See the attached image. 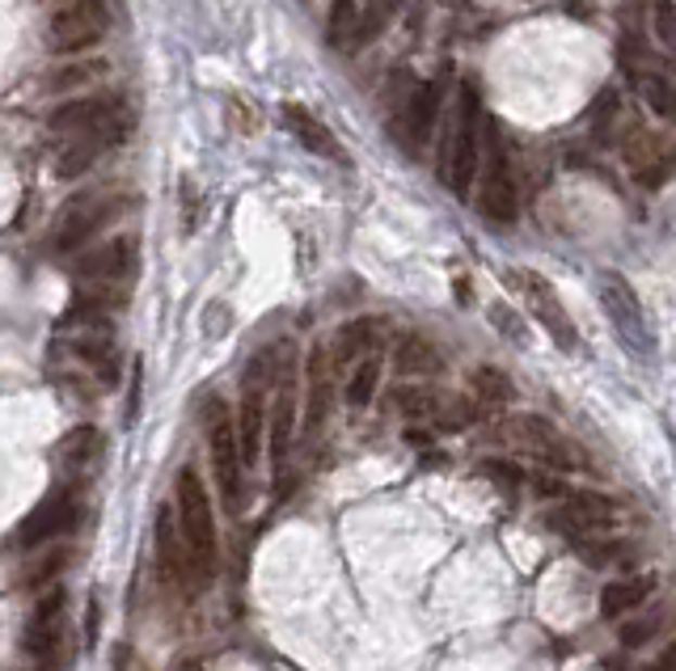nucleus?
Here are the masks:
<instances>
[{"label": "nucleus", "mask_w": 676, "mask_h": 671, "mask_svg": "<svg viewBox=\"0 0 676 671\" xmlns=\"http://www.w3.org/2000/svg\"><path fill=\"white\" fill-rule=\"evenodd\" d=\"M482 106H477L474 89H461L457 93V106L448 115L444 127V140H439V182L452 191L457 198H470L477 182V169H482Z\"/></svg>", "instance_id": "f257e3e1"}, {"label": "nucleus", "mask_w": 676, "mask_h": 671, "mask_svg": "<svg viewBox=\"0 0 676 671\" xmlns=\"http://www.w3.org/2000/svg\"><path fill=\"white\" fill-rule=\"evenodd\" d=\"M178 524H182L187 557H191V579L195 588H203L216 575V515H212L207 486L195 469L178 474Z\"/></svg>", "instance_id": "f03ea898"}, {"label": "nucleus", "mask_w": 676, "mask_h": 671, "mask_svg": "<svg viewBox=\"0 0 676 671\" xmlns=\"http://www.w3.org/2000/svg\"><path fill=\"white\" fill-rule=\"evenodd\" d=\"M203 431H207V456H212V477L220 490L225 512H241V494H245V461H241V439H238V418L229 414V405L220 397L207 401L203 410Z\"/></svg>", "instance_id": "7ed1b4c3"}, {"label": "nucleus", "mask_w": 676, "mask_h": 671, "mask_svg": "<svg viewBox=\"0 0 676 671\" xmlns=\"http://www.w3.org/2000/svg\"><path fill=\"white\" fill-rule=\"evenodd\" d=\"M51 131L64 140L80 136V140H98L102 149H111L131 131V115L123 98H77L51 111Z\"/></svg>", "instance_id": "20e7f679"}, {"label": "nucleus", "mask_w": 676, "mask_h": 671, "mask_svg": "<svg viewBox=\"0 0 676 671\" xmlns=\"http://www.w3.org/2000/svg\"><path fill=\"white\" fill-rule=\"evenodd\" d=\"M597 296H600V309L609 317L613 334L635 351V356H651L655 343H651V325H647V313H642V300L638 292L630 287V279L617 275V271H604L597 279Z\"/></svg>", "instance_id": "39448f33"}, {"label": "nucleus", "mask_w": 676, "mask_h": 671, "mask_svg": "<svg viewBox=\"0 0 676 671\" xmlns=\"http://www.w3.org/2000/svg\"><path fill=\"white\" fill-rule=\"evenodd\" d=\"M508 283L516 287V296L524 300V309L533 313V321L550 334V343H554L558 351H579V334H575V321L566 313V305L558 300L554 283L546 275H537V271H512Z\"/></svg>", "instance_id": "423d86ee"}, {"label": "nucleus", "mask_w": 676, "mask_h": 671, "mask_svg": "<svg viewBox=\"0 0 676 671\" xmlns=\"http://www.w3.org/2000/svg\"><path fill=\"white\" fill-rule=\"evenodd\" d=\"M106 30H111V13H106L102 0H68V4H60V9L51 13V22H47V42H51V51H60V55H80V51H89L93 42L106 39Z\"/></svg>", "instance_id": "0eeeda50"}, {"label": "nucleus", "mask_w": 676, "mask_h": 671, "mask_svg": "<svg viewBox=\"0 0 676 671\" xmlns=\"http://www.w3.org/2000/svg\"><path fill=\"white\" fill-rule=\"evenodd\" d=\"M477 211L495 224H512L520 211V195H516V178H512V165H508V153L499 144V136L486 127V165L477 173Z\"/></svg>", "instance_id": "6e6552de"}, {"label": "nucleus", "mask_w": 676, "mask_h": 671, "mask_svg": "<svg viewBox=\"0 0 676 671\" xmlns=\"http://www.w3.org/2000/svg\"><path fill=\"white\" fill-rule=\"evenodd\" d=\"M77 519H80V481H73V486L51 490L39 507L17 524V545H22V550H42L47 541L73 532Z\"/></svg>", "instance_id": "1a4fd4ad"}, {"label": "nucleus", "mask_w": 676, "mask_h": 671, "mask_svg": "<svg viewBox=\"0 0 676 671\" xmlns=\"http://www.w3.org/2000/svg\"><path fill=\"white\" fill-rule=\"evenodd\" d=\"M119 211H123V198H102V195L73 198V203L55 216V237H51L55 254H73V249H80L98 229H106Z\"/></svg>", "instance_id": "9d476101"}, {"label": "nucleus", "mask_w": 676, "mask_h": 671, "mask_svg": "<svg viewBox=\"0 0 676 671\" xmlns=\"http://www.w3.org/2000/svg\"><path fill=\"white\" fill-rule=\"evenodd\" d=\"M238 439H241V461L245 469L258 465L263 456V443H267V359L258 356L250 376H245V389H241L238 405Z\"/></svg>", "instance_id": "9b49d317"}, {"label": "nucleus", "mask_w": 676, "mask_h": 671, "mask_svg": "<svg viewBox=\"0 0 676 671\" xmlns=\"http://www.w3.org/2000/svg\"><path fill=\"white\" fill-rule=\"evenodd\" d=\"M503 435L516 443V448H524L528 456H537L541 465H550V469H575L579 461H575V448L562 439V431H558L550 418H541V414H516V418H508L503 423Z\"/></svg>", "instance_id": "f8f14e48"}, {"label": "nucleus", "mask_w": 676, "mask_h": 671, "mask_svg": "<svg viewBox=\"0 0 676 671\" xmlns=\"http://www.w3.org/2000/svg\"><path fill=\"white\" fill-rule=\"evenodd\" d=\"M64 608H68L64 588H51V592L35 604V612L26 617L22 646H26V655H30L35 663H42V668H51V663L60 659V646H64Z\"/></svg>", "instance_id": "ddd939ff"}, {"label": "nucleus", "mask_w": 676, "mask_h": 671, "mask_svg": "<svg viewBox=\"0 0 676 671\" xmlns=\"http://www.w3.org/2000/svg\"><path fill=\"white\" fill-rule=\"evenodd\" d=\"M613 519H617V503L597 494V490H571V494L562 499V507L550 512V524H554L558 532H566L571 541L609 532Z\"/></svg>", "instance_id": "4468645a"}, {"label": "nucleus", "mask_w": 676, "mask_h": 671, "mask_svg": "<svg viewBox=\"0 0 676 671\" xmlns=\"http://www.w3.org/2000/svg\"><path fill=\"white\" fill-rule=\"evenodd\" d=\"M622 160H626L630 178H635L638 186H647V191H655V186L673 173V153L660 144V136H651V131H642V127H630V131H626V140H622Z\"/></svg>", "instance_id": "2eb2a0df"}, {"label": "nucleus", "mask_w": 676, "mask_h": 671, "mask_svg": "<svg viewBox=\"0 0 676 671\" xmlns=\"http://www.w3.org/2000/svg\"><path fill=\"white\" fill-rule=\"evenodd\" d=\"M77 279L93 283V287H123V279L136 271V241L115 237L98 249H89L85 258H77Z\"/></svg>", "instance_id": "dca6fc26"}, {"label": "nucleus", "mask_w": 676, "mask_h": 671, "mask_svg": "<svg viewBox=\"0 0 676 671\" xmlns=\"http://www.w3.org/2000/svg\"><path fill=\"white\" fill-rule=\"evenodd\" d=\"M157 570L165 583H182L195 592L191 579V557H187V541H182V524H178V507H161L157 512Z\"/></svg>", "instance_id": "f3484780"}, {"label": "nucleus", "mask_w": 676, "mask_h": 671, "mask_svg": "<svg viewBox=\"0 0 676 671\" xmlns=\"http://www.w3.org/2000/svg\"><path fill=\"white\" fill-rule=\"evenodd\" d=\"M292 435H296V376L292 363L279 367L276 405H271V423H267V443H271V465H283L292 452Z\"/></svg>", "instance_id": "a211bd4d"}, {"label": "nucleus", "mask_w": 676, "mask_h": 671, "mask_svg": "<svg viewBox=\"0 0 676 671\" xmlns=\"http://www.w3.org/2000/svg\"><path fill=\"white\" fill-rule=\"evenodd\" d=\"M330 401H334V363L330 351L318 347L305 363V435H318L326 427Z\"/></svg>", "instance_id": "6ab92c4d"}, {"label": "nucleus", "mask_w": 676, "mask_h": 671, "mask_svg": "<svg viewBox=\"0 0 676 671\" xmlns=\"http://www.w3.org/2000/svg\"><path fill=\"white\" fill-rule=\"evenodd\" d=\"M439 111H444V89H439V80H428V85L410 89L406 111H401V131H406V144H410V149H423V144L432 140V131H436V122H439Z\"/></svg>", "instance_id": "aec40b11"}, {"label": "nucleus", "mask_w": 676, "mask_h": 671, "mask_svg": "<svg viewBox=\"0 0 676 671\" xmlns=\"http://www.w3.org/2000/svg\"><path fill=\"white\" fill-rule=\"evenodd\" d=\"M377 334H381V321H377V317H359L352 325H343V330L334 334V343H330V363H334V372H352L359 359L372 356Z\"/></svg>", "instance_id": "412c9836"}, {"label": "nucleus", "mask_w": 676, "mask_h": 671, "mask_svg": "<svg viewBox=\"0 0 676 671\" xmlns=\"http://www.w3.org/2000/svg\"><path fill=\"white\" fill-rule=\"evenodd\" d=\"M283 119H288V131L314 153V157H326V160H343V149H339V140L330 136V127L318 119V115H309L305 106H283Z\"/></svg>", "instance_id": "4be33fe9"}, {"label": "nucleus", "mask_w": 676, "mask_h": 671, "mask_svg": "<svg viewBox=\"0 0 676 671\" xmlns=\"http://www.w3.org/2000/svg\"><path fill=\"white\" fill-rule=\"evenodd\" d=\"M651 592H655V579H651V575H638V579H613V583L600 592V612H604V621H617V617H626V612L642 608Z\"/></svg>", "instance_id": "5701e85b"}, {"label": "nucleus", "mask_w": 676, "mask_h": 671, "mask_svg": "<svg viewBox=\"0 0 676 671\" xmlns=\"http://www.w3.org/2000/svg\"><path fill=\"white\" fill-rule=\"evenodd\" d=\"M394 367L401 376H436V372H444V356L423 334H406L394 347Z\"/></svg>", "instance_id": "b1692460"}, {"label": "nucleus", "mask_w": 676, "mask_h": 671, "mask_svg": "<svg viewBox=\"0 0 676 671\" xmlns=\"http://www.w3.org/2000/svg\"><path fill=\"white\" fill-rule=\"evenodd\" d=\"M98 77H106V60H98V55H68V64H60V68H51L47 73V89H55V93H68V89H85V85H93Z\"/></svg>", "instance_id": "393cba45"}, {"label": "nucleus", "mask_w": 676, "mask_h": 671, "mask_svg": "<svg viewBox=\"0 0 676 671\" xmlns=\"http://www.w3.org/2000/svg\"><path fill=\"white\" fill-rule=\"evenodd\" d=\"M98 452H102V435L93 427H77V431L64 435V443H60V465L73 477H80L98 461Z\"/></svg>", "instance_id": "a878e982"}, {"label": "nucleus", "mask_w": 676, "mask_h": 671, "mask_svg": "<svg viewBox=\"0 0 676 671\" xmlns=\"http://www.w3.org/2000/svg\"><path fill=\"white\" fill-rule=\"evenodd\" d=\"M381 389V356L372 351V356H363L347 372V405L352 410H363V405H372V397Z\"/></svg>", "instance_id": "bb28decb"}, {"label": "nucleus", "mask_w": 676, "mask_h": 671, "mask_svg": "<svg viewBox=\"0 0 676 671\" xmlns=\"http://www.w3.org/2000/svg\"><path fill=\"white\" fill-rule=\"evenodd\" d=\"M98 153H102V144H98V140H80V136H68V144L55 153V165H51V169H55V178H64V182H68V178H80V173L93 165V157H98Z\"/></svg>", "instance_id": "cd10ccee"}, {"label": "nucleus", "mask_w": 676, "mask_h": 671, "mask_svg": "<svg viewBox=\"0 0 676 671\" xmlns=\"http://www.w3.org/2000/svg\"><path fill=\"white\" fill-rule=\"evenodd\" d=\"M638 98L651 106V115H660L664 122H676V85L660 73H642L638 77Z\"/></svg>", "instance_id": "c85d7f7f"}, {"label": "nucleus", "mask_w": 676, "mask_h": 671, "mask_svg": "<svg viewBox=\"0 0 676 671\" xmlns=\"http://www.w3.org/2000/svg\"><path fill=\"white\" fill-rule=\"evenodd\" d=\"M470 389H474V397L482 405H508L516 397L508 372H499V367H477L474 376H470Z\"/></svg>", "instance_id": "c756f323"}, {"label": "nucleus", "mask_w": 676, "mask_h": 671, "mask_svg": "<svg viewBox=\"0 0 676 671\" xmlns=\"http://www.w3.org/2000/svg\"><path fill=\"white\" fill-rule=\"evenodd\" d=\"M390 401L398 405L406 418H432V423H436V414L444 410L448 397L436 393V389H419V385H414V389H394Z\"/></svg>", "instance_id": "7c9ffc66"}, {"label": "nucleus", "mask_w": 676, "mask_h": 671, "mask_svg": "<svg viewBox=\"0 0 676 671\" xmlns=\"http://www.w3.org/2000/svg\"><path fill=\"white\" fill-rule=\"evenodd\" d=\"M474 418H477L474 401H465V397H448V401H444V410L436 414V427L439 431H465Z\"/></svg>", "instance_id": "2f4dec72"}, {"label": "nucleus", "mask_w": 676, "mask_h": 671, "mask_svg": "<svg viewBox=\"0 0 676 671\" xmlns=\"http://www.w3.org/2000/svg\"><path fill=\"white\" fill-rule=\"evenodd\" d=\"M655 35L664 47L676 51V4L673 0H655Z\"/></svg>", "instance_id": "473e14b6"}, {"label": "nucleus", "mask_w": 676, "mask_h": 671, "mask_svg": "<svg viewBox=\"0 0 676 671\" xmlns=\"http://www.w3.org/2000/svg\"><path fill=\"white\" fill-rule=\"evenodd\" d=\"M664 621H668V617H642V621L622 630V642H626V646H642V642H651L655 633L664 630Z\"/></svg>", "instance_id": "72a5a7b5"}, {"label": "nucleus", "mask_w": 676, "mask_h": 671, "mask_svg": "<svg viewBox=\"0 0 676 671\" xmlns=\"http://www.w3.org/2000/svg\"><path fill=\"white\" fill-rule=\"evenodd\" d=\"M490 321L499 325V334L503 338H512V343H524V325H520V317L508 309V305H490Z\"/></svg>", "instance_id": "f704fd0d"}, {"label": "nucleus", "mask_w": 676, "mask_h": 671, "mask_svg": "<svg viewBox=\"0 0 676 671\" xmlns=\"http://www.w3.org/2000/svg\"><path fill=\"white\" fill-rule=\"evenodd\" d=\"M482 474L490 477L495 486H503L508 494H516V490H520V469H516V465H503V461H486V465H482Z\"/></svg>", "instance_id": "c9c22d12"}, {"label": "nucleus", "mask_w": 676, "mask_h": 671, "mask_svg": "<svg viewBox=\"0 0 676 671\" xmlns=\"http://www.w3.org/2000/svg\"><path fill=\"white\" fill-rule=\"evenodd\" d=\"M647 671H676V642H668V646L660 650V659H655Z\"/></svg>", "instance_id": "e433bc0d"}, {"label": "nucleus", "mask_w": 676, "mask_h": 671, "mask_svg": "<svg viewBox=\"0 0 676 671\" xmlns=\"http://www.w3.org/2000/svg\"><path fill=\"white\" fill-rule=\"evenodd\" d=\"M174 671H203V663H200V659H182V663H178Z\"/></svg>", "instance_id": "4c0bfd02"}]
</instances>
